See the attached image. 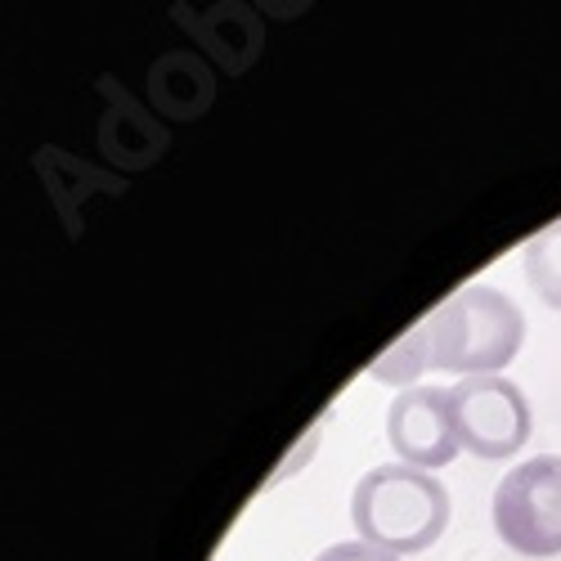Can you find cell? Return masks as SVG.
<instances>
[{"label": "cell", "instance_id": "cell-1", "mask_svg": "<svg viewBox=\"0 0 561 561\" xmlns=\"http://www.w3.org/2000/svg\"><path fill=\"white\" fill-rule=\"evenodd\" d=\"M355 535L382 552H427L449 530V490L440 477L409 462H387L359 477L351 494Z\"/></svg>", "mask_w": 561, "mask_h": 561}, {"label": "cell", "instance_id": "cell-2", "mask_svg": "<svg viewBox=\"0 0 561 561\" xmlns=\"http://www.w3.org/2000/svg\"><path fill=\"white\" fill-rule=\"evenodd\" d=\"M432 329V368L458 378H490L507 368L526 346V314L490 284H467L427 319Z\"/></svg>", "mask_w": 561, "mask_h": 561}, {"label": "cell", "instance_id": "cell-3", "mask_svg": "<svg viewBox=\"0 0 561 561\" xmlns=\"http://www.w3.org/2000/svg\"><path fill=\"white\" fill-rule=\"evenodd\" d=\"M494 530L522 557H561V458L543 454L499 481Z\"/></svg>", "mask_w": 561, "mask_h": 561}, {"label": "cell", "instance_id": "cell-4", "mask_svg": "<svg viewBox=\"0 0 561 561\" xmlns=\"http://www.w3.org/2000/svg\"><path fill=\"white\" fill-rule=\"evenodd\" d=\"M449 417H454V436L467 454L477 458H512L535 427V413L526 391L503 378V373H490V378H462L449 391Z\"/></svg>", "mask_w": 561, "mask_h": 561}, {"label": "cell", "instance_id": "cell-5", "mask_svg": "<svg viewBox=\"0 0 561 561\" xmlns=\"http://www.w3.org/2000/svg\"><path fill=\"white\" fill-rule=\"evenodd\" d=\"M387 440L400 462L436 472L458 458V436L449 417V396L440 387H409L387 409Z\"/></svg>", "mask_w": 561, "mask_h": 561}, {"label": "cell", "instance_id": "cell-6", "mask_svg": "<svg viewBox=\"0 0 561 561\" xmlns=\"http://www.w3.org/2000/svg\"><path fill=\"white\" fill-rule=\"evenodd\" d=\"M427 368H432V329L427 323H417V329H409L391 351H382L378 359H373L368 373H373V382L409 391Z\"/></svg>", "mask_w": 561, "mask_h": 561}, {"label": "cell", "instance_id": "cell-7", "mask_svg": "<svg viewBox=\"0 0 561 561\" xmlns=\"http://www.w3.org/2000/svg\"><path fill=\"white\" fill-rule=\"evenodd\" d=\"M522 261H526V278L539 293V301L561 310V220L548 225L543 233H535L522 252Z\"/></svg>", "mask_w": 561, "mask_h": 561}, {"label": "cell", "instance_id": "cell-8", "mask_svg": "<svg viewBox=\"0 0 561 561\" xmlns=\"http://www.w3.org/2000/svg\"><path fill=\"white\" fill-rule=\"evenodd\" d=\"M314 561H400L396 552H382V548H373L364 539H351V543H333V548H323Z\"/></svg>", "mask_w": 561, "mask_h": 561}]
</instances>
